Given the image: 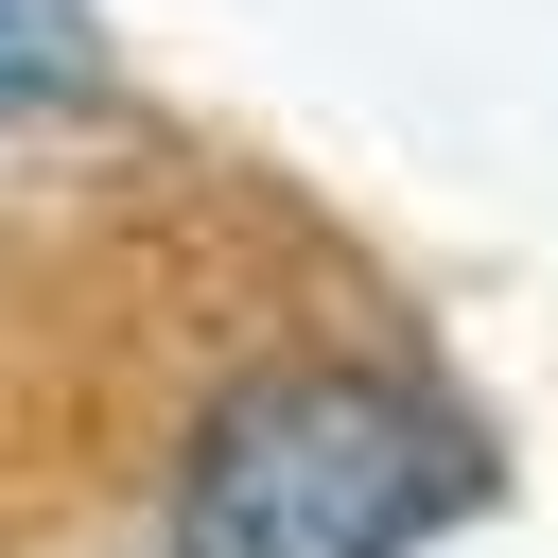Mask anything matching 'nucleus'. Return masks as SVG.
<instances>
[{
    "label": "nucleus",
    "mask_w": 558,
    "mask_h": 558,
    "mask_svg": "<svg viewBox=\"0 0 558 558\" xmlns=\"http://www.w3.org/2000/svg\"><path fill=\"white\" fill-rule=\"evenodd\" d=\"M471 488L488 453L453 401L384 366H262L174 453V558H418L436 523H471Z\"/></svg>",
    "instance_id": "nucleus-1"
},
{
    "label": "nucleus",
    "mask_w": 558,
    "mask_h": 558,
    "mask_svg": "<svg viewBox=\"0 0 558 558\" xmlns=\"http://www.w3.org/2000/svg\"><path fill=\"white\" fill-rule=\"evenodd\" d=\"M87 87V0H0V122Z\"/></svg>",
    "instance_id": "nucleus-2"
}]
</instances>
